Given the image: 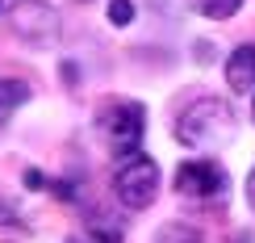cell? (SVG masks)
Masks as SVG:
<instances>
[{"label":"cell","mask_w":255,"mask_h":243,"mask_svg":"<svg viewBox=\"0 0 255 243\" xmlns=\"http://www.w3.org/2000/svg\"><path fill=\"white\" fill-rule=\"evenodd\" d=\"M67 243H92V239L88 235H76V239H67Z\"/></svg>","instance_id":"obj_14"},{"label":"cell","mask_w":255,"mask_h":243,"mask_svg":"<svg viewBox=\"0 0 255 243\" xmlns=\"http://www.w3.org/2000/svg\"><path fill=\"white\" fill-rule=\"evenodd\" d=\"M101 130L109 139V151L126 160V155H138L142 147V134H146V109L138 101H113L109 109L101 113Z\"/></svg>","instance_id":"obj_4"},{"label":"cell","mask_w":255,"mask_h":243,"mask_svg":"<svg viewBox=\"0 0 255 243\" xmlns=\"http://www.w3.org/2000/svg\"><path fill=\"white\" fill-rule=\"evenodd\" d=\"M50 181H46V176H42V172H25V189H46Z\"/></svg>","instance_id":"obj_12"},{"label":"cell","mask_w":255,"mask_h":243,"mask_svg":"<svg viewBox=\"0 0 255 243\" xmlns=\"http://www.w3.org/2000/svg\"><path fill=\"white\" fill-rule=\"evenodd\" d=\"M88 239L92 243H122V223L109 214H88Z\"/></svg>","instance_id":"obj_8"},{"label":"cell","mask_w":255,"mask_h":243,"mask_svg":"<svg viewBox=\"0 0 255 243\" xmlns=\"http://www.w3.org/2000/svg\"><path fill=\"white\" fill-rule=\"evenodd\" d=\"M188 8L201 13V17H209V21H226V17H235L243 8V0H188Z\"/></svg>","instance_id":"obj_9"},{"label":"cell","mask_w":255,"mask_h":243,"mask_svg":"<svg viewBox=\"0 0 255 243\" xmlns=\"http://www.w3.org/2000/svg\"><path fill=\"white\" fill-rule=\"evenodd\" d=\"M230 134H235V109L218 97L193 101L176 122V139L184 147H197V151H214V147L230 143Z\"/></svg>","instance_id":"obj_1"},{"label":"cell","mask_w":255,"mask_h":243,"mask_svg":"<svg viewBox=\"0 0 255 243\" xmlns=\"http://www.w3.org/2000/svg\"><path fill=\"white\" fill-rule=\"evenodd\" d=\"M230 189V176L218 160H184L176 168V193L193 206H218Z\"/></svg>","instance_id":"obj_2"},{"label":"cell","mask_w":255,"mask_h":243,"mask_svg":"<svg viewBox=\"0 0 255 243\" xmlns=\"http://www.w3.org/2000/svg\"><path fill=\"white\" fill-rule=\"evenodd\" d=\"M25 101H29V84L25 80H0V126L13 118Z\"/></svg>","instance_id":"obj_7"},{"label":"cell","mask_w":255,"mask_h":243,"mask_svg":"<svg viewBox=\"0 0 255 243\" xmlns=\"http://www.w3.org/2000/svg\"><path fill=\"white\" fill-rule=\"evenodd\" d=\"M247 202H251V210H255V168H251V176H247Z\"/></svg>","instance_id":"obj_13"},{"label":"cell","mask_w":255,"mask_h":243,"mask_svg":"<svg viewBox=\"0 0 255 243\" xmlns=\"http://www.w3.org/2000/svg\"><path fill=\"white\" fill-rule=\"evenodd\" d=\"M251 118H255V105H251Z\"/></svg>","instance_id":"obj_16"},{"label":"cell","mask_w":255,"mask_h":243,"mask_svg":"<svg viewBox=\"0 0 255 243\" xmlns=\"http://www.w3.org/2000/svg\"><path fill=\"white\" fill-rule=\"evenodd\" d=\"M8 29L25 42V46H55L59 42V13L46 0H17L8 13Z\"/></svg>","instance_id":"obj_5"},{"label":"cell","mask_w":255,"mask_h":243,"mask_svg":"<svg viewBox=\"0 0 255 243\" xmlns=\"http://www.w3.org/2000/svg\"><path fill=\"white\" fill-rule=\"evenodd\" d=\"M226 84H230V92H251L255 88V46L251 42L226 59Z\"/></svg>","instance_id":"obj_6"},{"label":"cell","mask_w":255,"mask_h":243,"mask_svg":"<svg viewBox=\"0 0 255 243\" xmlns=\"http://www.w3.org/2000/svg\"><path fill=\"white\" fill-rule=\"evenodd\" d=\"M109 21H113V25H130V21H134V4H130V0H113V4H109Z\"/></svg>","instance_id":"obj_11"},{"label":"cell","mask_w":255,"mask_h":243,"mask_svg":"<svg viewBox=\"0 0 255 243\" xmlns=\"http://www.w3.org/2000/svg\"><path fill=\"white\" fill-rule=\"evenodd\" d=\"M0 13H4V0H0Z\"/></svg>","instance_id":"obj_15"},{"label":"cell","mask_w":255,"mask_h":243,"mask_svg":"<svg viewBox=\"0 0 255 243\" xmlns=\"http://www.w3.org/2000/svg\"><path fill=\"white\" fill-rule=\"evenodd\" d=\"M113 193H118V202L126 210H146L155 202L159 193V168L151 155H126L118 164V172H113Z\"/></svg>","instance_id":"obj_3"},{"label":"cell","mask_w":255,"mask_h":243,"mask_svg":"<svg viewBox=\"0 0 255 243\" xmlns=\"http://www.w3.org/2000/svg\"><path fill=\"white\" fill-rule=\"evenodd\" d=\"M159 243H201V231L188 223H167L159 231Z\"/></svg>","instance_id":"obj_10"}]
</instances>
